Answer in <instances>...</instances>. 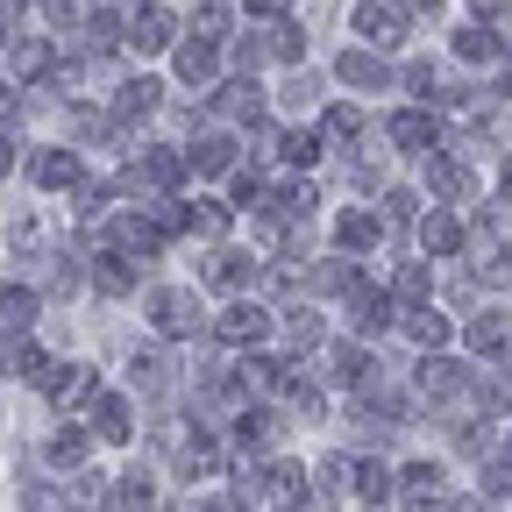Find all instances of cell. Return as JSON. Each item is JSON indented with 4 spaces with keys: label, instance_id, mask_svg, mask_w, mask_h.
Segmentation results:
<instances>
[{
    "label": "cell",
    "instance_id": "cell-1",
    "mask_svg": "<svg viewBox=\"0 0 512 512\" xmlns=\"http://www.w3.org/2000/svg\"><path fill=\"white\" fill-rule=\"evenodd\" d=\"M121 43L136 50V57H164L171 43H178V15L171 8H157V0H143L136 15H128V29H121Z\"/></svg>",
    "mask_w": 512,
    "mask_h": 512
},
{
    "label": "cell",
    "instance_id": "cell-2",
    "mask_svg": "<svg viewBox=\"0 0 512 512\" xmlns=\"http://www.w3.org/2000/svg\"><path fill=\"white\" fill-rule=\"evenodd\" d=\"M406 29H413V15L399 8V0H363V8H356V36H363L370 50H399Z\"/></svg>",
    "mask_w": 512,
    "mask_h": 512
},
{
    "label": "cell",
    "instance_id": "cell-3",
    "mask_svg": "<svg viewBox=\"0 0 512 512\" xmlns=\"http://www.w3.org/2000/svg\"><path fill=\"white\" fill-rule=\"evenodd\" d=\"M221 57H228L221 36H185V43H178V79H185V86L214 79V72H221Z\"/></svg>",
    "mask_w": 512,
    "mask_h": 512
},
{
    "label": "cell",
    "instance_id": "cell-4",
    "mask_svg": "<svg viewBox=\"0 0 512 512\" xmlns=\"http://www.w3.org/2000/svg\"><path fill=\"white\" fill-rule=\"evenodd\" d=\"M157 328L164 335H192V328H200V299H192V292H157Z\"/></svg>",
    "mask_w": 512,
    "mask_h": 512
},
{
    "label": "cell",
    "instance_id": "cell-5",
    "mask_svg": "<svg viewBox=\"0 0 512 512\" xmlns=\"http://www.w3.org/2000/svg\"><path fill=\"white\" fill-rule=\"evenodd\" d=\"M157 100H164L157 79H128L121 100H114V121H143V114H157Z\"/></svg>",
    "mask_w": 512,
    "mask_h": 512
},
{
    "label": "cell",
    "instance_id": "cell-6",
    "mask_svg": "<svg viewBox=\"0 0 512 512\" xmlns=\"http://www.w3.org/2000/svg\"><path fill=\"white\" fill-rule=\"evenodd\" d=\"M392 143L399 150H434V114H420V107H406V114H392Z\"/></svg>",
    "mask_w": 512,
    "mask_h": 512
},
{
    "label": "cell",
    "instance_id": "cell-7",
    "mask_svg": "<svg viewBox=\"0 0 512 512\" xmlns=\"http://www.w3.org/2000/svg\"><path fill=\"white\" fill-rule=\"evenodd\" d=\"M0 370H8V377H36L43 370V349L29 335H8V342H0Z\"/></svg>",
    "mask_w": 512,
    "mask_h": 512
},
{
    "label": "cell",
    "instance_id": "cell-8",
    "mask_svg": "<svg viewBox=\"0 0 512 512\" xmlns=\"http://www.w3.org/2000/svg\"><path fill=\"white\" fill-rule=\"evenodd\" d=\"M335 79H349V86H384V64H377L370 50H342V57H335Z\"/></svg>",
    "mask_w": 512,
    "mask_h": 512
},
{
    "label": "cell",
    "instance_id": "cell-9",
    "mask_svg": "<svg viewBox=\"0 0 512 512\" xmlns=\"http://www.w3.org/2000/svg\"><path fill=\"white\" fill-rule=\"evenodd\" d=\"M43 392H50L57 406H72L79 392H93V370H79V363H64V370H50V384H43Z\"/></svg>",
    "mask_w": 512,
    "mask_h": 512
},
{
    "label": "cell",
    "instance_id": "cell-10",
    "mask_svg": "<svg viewBox=\"0 0 512 512\" xmlns=\"http://www.w3.org/2000/svg\"><path fill=\"white\" fill-rule=\"evenodd\" d=\"M50 64H57V50H50L43 36H22V43H15V72H22V79H43Z\"/></svg>",
    "mask_w": 512,
    "mask_h": 512
},
{
    "label": "cell",
    "instance_id": "cell-11",
    "mask_svg": "<svg viewBox=\"0 0 512 512\" xmlns=\"http://www.w3.org/2000/svg\"><path fill=\"white\" fill-rule=\"evenodd\" d=\"M406 335H413L420 349H441V342H448V320L427 313V306H413V313H406Z\"/></svg>",
    "mask_w": 512,
    "mask_h": 512
},
{
    "label": "cell",
    "instance_id": "cell-12",
    "mask_svg": "<svg viewBox=\"0 0 512 512\" xmlns=\"http://www.w3.org/2000/svg\"><path fill=\"white\" fill-rule=\"evenodd\" d=\"M72 178H79V157H72V150L36 157V185H72Z\"/></svg>",
    "mask_w": 512,
    "mask_h": 512
},
{
    "label": "cell",
    "instance_id": "cell-13",
    "mask_svg": "<svg viewBox=\"0 0 512 512\" xmlns=\"http://www.w3.org/2000/svg\"><path fill=\"white\" fill-rule=\"evenodd\" d=\"M470 342H477V349H505V342H512V313H484L477 328H470Z\"/></svg>",
    "mask_w": 512,
    "mask_h": 512
},
{
    "label": "cell",
    "instance_id": "cell-14",
    "mask_svg": "<svg viewBox=\"0 0 512 512\" xmlns=\"http://www.w3.org/2000/svg\"><path fill=\"white\" fill-rule=\"evenodd\" d=\"M456 57H498V29H456Z\"/></svg>",
    "mask_w": 512,
    "mask_h": 512
},
{
    "label": "cell",
    "instance_id": "cell-15",
    "mask_svg": "<svg viewBox=\"0 0 512 512\" xmlns=\"http://www.w3.org/2000/svg\"><path fill=\"white\" fill-rule=\"evenodd\" d=\"M93 420H100V434H107V441H128V406H121V399H100V406H93Z\"/></svg>",
    "mask_w": 512,
    "mask_h": 512
},
{
    "label": "cell",
    "instance_id": "cell-16",
    "mask_svg": "<svg viewBox=\"0 0 512 512\" xmlns=\"http://www.w3.org/2000/svg\"><path fill=\"white\" fill-rule=\"evenodd\" d=\"M420 235H427V249H441V256H448V249L463 242V228L448 221V214H427V228H420Z\"/></svg>",
    "mask_w": 512,
    "mask_h": 512
},
{
    "label": "cell",
    "instance_id": "cell-17",
    "mask_svg": "<svg viewBox=\"0 0 512 512\" xmlns=\"http://www.w3.org/2000/svg\"><path fill=\"white\" fill-rule=\"evenodd\" d=\"M221 335H228V342H249V335H264V313H249V306H235V313L221 320Z\"/></svg>",
    "mask_w": 512,
    "mask_h": 512
},
{
    "label": "cell",
    "instance_id": "cell-18",
    "mask_svg": "<svg viewBox=\"0 0 512 512\" xmlns=\"http://www.w3.org/2000/svg\"><path fill=\"white\" fill-rule=\"evenodd\" d=\"M342 242H349V249L377 242V214H342Z\"/></svg>",
    "mask_w": 512,
    "mask_h": 512
},
{
    "label": "cell",
    "instance_id": "cell-19",
    "mask_svg": "<svg viewBox=\"0 0 512 512\" xmlns=\"http://www.w3.org/2000/svg\"><path fill=\"white\" fill-rule=\"evenodd\" d=\"M114 512H150V484H121V498H114Z\"/></svg>",
    "mask_w": 512,
    "mask_h": 512
},
{
    "label": "cell",
    "instance_id": "cell-20",
    "mask_svg": "<svg viewBox=\"0 0 512 512\" xmlns=\"http://www.w3.org/2000/svg\"><path fill=\"white\" fill-rule=\"evenodd\" d=\"M242 8H249L256 22H285V15H292V0H242Z\"/></svg>",
    "mask_w": 512,
    "mask_h": 512
},
{
    "label": "cell",
    "instance_id": "cell-21",
    "mask_svg": "<svg viewBox=\"0 0 512 512\" xmlns=\"http://www.w3.org/2000/svg\"><path fill=\"white\" fill-rule=\"evenodd\" d=\"M100 292H128V271H121V256H100Z\"/></svg>",
    "mask_w": 512,
    "mask_h": 512
},
{
    "label": "cell",
    "instance_id": "cell-22",
    "mask_svg": "<svg viewBox=\"0 0 512 512\" xmlns=\"http://www.w3.org/2000/svg\"><path fill=\"white\" fill-rule=\"evenodd\" d=\"M356 128H363L356 107H335V114H328V136H356Z\"/></svg>",
    "mask_w": 512,
    "mask_h": 512
},
{
    "label": "cell",
    "instance_id": "cell-23",
    "mask_svg": "<svg viewBox=\"0 0 512 512\" xmlns=\"http://www.w3.org/2000/svg\"><path fill=\"white\" fill-rule=\"evenodd\" d=\"M356 491L377 505V498H384V470H377V463H370V470H356Z\"/></svg>",
    "mask_w": 512,
    "mask_h": 512
},
{
    "label": "cell",
    "instance_id": "cell-24",
    "mask_svg": "<svg viewBox=\"0 0 512 512\" xmlns=\"http://www.w3.org/2000/svg\"><path fill=\"white\" fill-rule=\"evenodd\" d=\"M399 292H406V299H420V292H427V271H420V264H413V271H399Z\"/></svg>",
    "mask_w": 512,
    "mask_h": 512
},
{
    "label": "cell",
    "instance_id": "cell-25",
    "mask_svg": "<svg viewBox=\"0 0 512 512\" xmlns=\"http://www.w3.org/2000/svg\"><path fill=\"white\" fill-rule=\"evenodd\" d=\"M470 8H477V15H484V22H491V15H498V8H505V0H470Z\"/></svg>",
    "mask_w": 512,
    "mask_h": 512
},
{
    "label": "cell",
    "instance_id": "cell-26",
    "mask_svg": "<svg viewBox=\"0 0 512 512\" xmlns=\"http://www.w3.org/2000/svg\"><path fill=\"white\" fill-rule=\"evenodd\" d=\"M0 171H8V143H0Z\"/></svg>",
    "mask_w": 512,
    "mask_h": 512
}]
</instances>
